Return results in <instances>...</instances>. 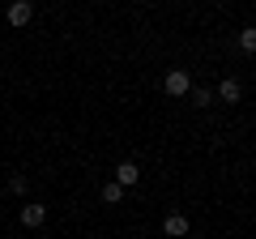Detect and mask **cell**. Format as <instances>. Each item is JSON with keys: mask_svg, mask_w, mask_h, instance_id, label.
<instances>
[{"mask_svg": "<svg viewBox=\"0 0 256 239\" xmlns=\"http://www.w3.org/2000/svg\"><path fill=\"white\" fill-rule=\"evenodd\" d=\"M162 86H166V94H175V98H184V94H192V77L184 73V68H171Z\"/></svg>", "mask_w": 256, "mask_h": 239, "instance_id": "1", "label": "cell"}, {"mask_svg": "<svg viewBox=\"0 0 256 239\" xmlns=\"http://www.w3.org/2000/svg\"><path fill=\"white\" fill-rule=\"evenodd\" d=\"M137 180H141V166H137V162H120V166H116V184H120V188H132Z\"/></svg>", "mask_w": 256, "mask_h": 239, "instance_id": "2", "label": "cell"}, {"mask_svg": "<svg viewBox=\"0 0 256 239\" xmlns=\"http://www.w3.org/2000/svg\"><path fill=\"white\" fill-rule=\"evenodd\" d=\"M30 18H34V4H30V0H18V4H9V26H26Z\"/></svg>", "mask_w": 256, "mask_h": 239, "instance_id": "3", "label": "cell"}, {"mask_svg": "<svg viewBox=\"0 0 256 239\" xmlns=\"http://www.w3.org/2000/svg\"><path fill=\"white\" fill-rule=\"evenodd\" d=\"M162 230H166V239H184L188 235V218H184V214H171V218L162 222Z\"/></svg>", "mask_w": 256, "mask_h": 239, "instance_id": "4", "label": "cell"}, {"mask_svg": "<svg viewBox=\"0 0 256 239\" xmlns=\"http://www.w3.org/2000/svg\"><path fill=\"white\" fill-rule=\"evenodd\" d=\"M218 98H222V102H239V98H244V86H239L235 77H226V82L218 86Z\"/></svg>", "mask_w": 256, "mask_h": 239, "instance_id": "5", "label": "cell"}, {"mask_svg": "<svg viewBox=\"0 0 256 239\" xmlns=\"http://www.w3.org/2000/svg\"><path fill=\"white\" fill-rule=\"evenodd\" d=\"M22 222H26V226H43L47 222V205H26V210H22Z\"/></svg>", "mask_w": 256, "mask_h": 239, "instance_id": "6", "label": "cell"}, {"mask_svg": "<svg viewBox=\"0 0 256 239\" xmlns=\"http://www.w3.org/2000/svg\"><path fill=\"white\" fill-rule=\"evenodd\" d=\"M102 201H107V205H120V201H124V188H120L116 180H111V184L102 188Z\"/></svg>", "mask_w": 256, "mask_h": 239, "instance_id": "7", "label": "cell"}, {"mask_svg": "<svg viewBox=\"0 0 256 239\" xmlns=\"http://www.w3.org/2000/svg\"><path fill=\"white\" fill-rule=\"evenodd\" d=\"M210 102H214V90H205V86L192 90V107H210Z\"/></svg>", "mask_w": 256, "mask_h": 239, "instance_id": "8", "label": "cell"}, {"mask_svg": "<svg viewBox=\"0 0 256 239\" xmlns=\"http://www.w3.org/2000/svg\"><path fill=\"white\" fill-rule=\"evenodd\" d=\"M239 47H244V52H256V26H248L244 34H239Z\"/></svg>", "mask_w": 256, "mask_h": 239, "instance_id": "9", "label": "cell"}, {"mask_svg": "<svg viewBox=\"0 0 256 239\" xmlns=\"http://www.w3.org/2000/svg\"><path fill=\"white\" fill-rule=\"evenodd\" d=\"M9 192H18V196L26 192V175H13V180H9Z\"/></svg>", "mask_w": 256, "mask_h": 239, "instance_id": "10", "label": "cell"}]
</instances>
